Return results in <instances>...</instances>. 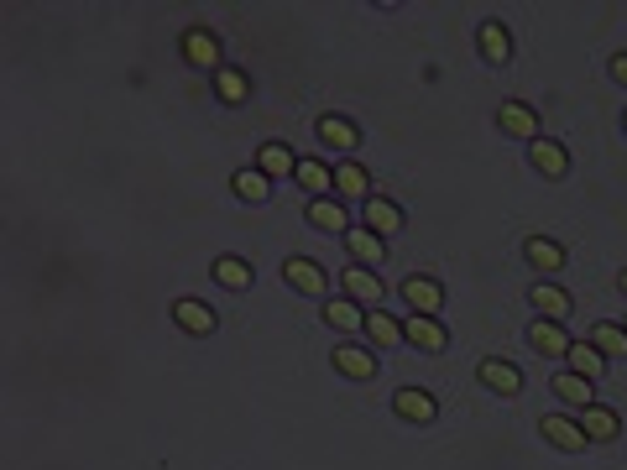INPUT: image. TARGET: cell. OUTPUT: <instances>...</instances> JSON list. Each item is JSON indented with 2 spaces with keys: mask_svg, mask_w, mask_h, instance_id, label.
<instances>
[{
  "mask_svg": "<svg viewBox=\"0 0 627 470\" xmlns=\"http://www.w3.org/2000/svg\"><path fill=\"white\" fill-rule=\"evenodd\" d=\"M528 303H533V309H539L544 319H554V324L570 314V293H565V288H554V282H539V288L528 293Z\"/></svg>",
  "mask_w": 627,
  "mask_h": 470,
  "instance_id": "cell-20",
  "label": "cell"
},
{
  "mask_svg": "<svg viewBox=\"0 0 627 470\" xmlns=\"http://www.w3.org/2000/svg\"><path fill=\"white\" fill-rule=\"evenodd\" d=\"M622 126H627V115H622Z\"/></svg>",
  "mask_w": 627,
  "mask_h": 470,
  "instance_id": "cell-35",
  "label": "cell"
},
{
  "mask_svg": "<svg viewBox=\"0 0 627 470\" xmlns=\"http://www.w3.org/2000/svg\"><path fill=\"white\" fill-rule=\"evenodd\" d=\"M314 136L324 141V147H335V152H356V147H361V131H356V121H345V115H319Z\"/></svg>",
  "mask_w": 627,
  "mask_h": 470,
  "instance_id": "cell-6",
  "label": "cell"
},
{
  "mask_svg": "<svg viewBox=\"0 0 627 470\" xmlns=\"http://www.w3.org/2000/svg\"><path fill=\"white\" fill-rule=\"evenodd\" d=\"M309 225L314 230H345V209H340V199H309Z\"/></svg>",
  "mask_w": 627,
  "mask_h": 470,
  "instance_id": "cell-27",
  "label": "cell"
},
{
  "mask_svg": "<svg viewBox=\"0 0 627 470\" xmlns=\"http://www.w3.org/2000/svg\"><path fill=\"white\" fill-rule=\"evenodd\" d=\"M476 376H481V387H492V392H502V397H518L523 392V371L513 366V361H481L476 366Z\"/></svg>",
  "mask_w": 627,
  "mask_h": 470,
  "instance_id": "cell-5",
  "label": "cell"
},
{
  "mask_svg": "<svg viewBox=\"0 0 627 470\" xmlns=\"http://www.w3.org/2000/svg\"><path fill=\"white\" fill-rule=\"evenodd\" d=\"M528 157H533V168H539L544 178H565L570 173V152L560 147V141H549V136L528 141Z\"/></svg>",
  "mask_w": 627,
  "mask_h": 470,
  "instance_id": "cell-9",
  "label": "cell"
},
{
  "mask_svg": "<svg viewBox=\"0 0 627 470\" xmlns=\"http://www.w3.org/2000/svg\"><path fill=\"white\" fill-rule=\"evenodd\" d=\"M340 282H345V293H351L356 303H371V309L382 303V277L371 272V267H361V262H356V267H345Z\"/></svg>",
  "mask_w": 627,
  "mask_h": 470,
  "instance_id": "cell-12",
  "label": "cell"
},
{
  "mask_svg": "<svg viewBox=\"0 0 627 470\" xmlns=\"http://www.w3.org/2000/svg\"><path fill=\"white\" fill-rule=\"evenodd\" d=\"M528 345L539 350V356H570V345H575V340H570L554 319H539V324L528 329Z\"/></svg>",
  "mask_w": 627,
  "mask_h": 470,
  "instance_id": "cell-14",
  "label": "cell"
},
{
  "mask_svg": "<svg viewBox=\"0 0 627 470\" xmlns=\"http://www.w3.org/2000/svg\"><path fill=\"white\" fill-rule=\"evenodd\" d=\"M335 371L366 382V376H377V356H371V350H361V345H335Z\"/></svg>",
  "mask_w": 627,
  "mask_h": 470,
  "instance_id": "cell-17",
  "label": "cell"
},
{
  "mask_svg": "<svg viewBox=\"0 0 627 470\" xmlns=\"http://www.w3.org/2000/svg\"><path fill=\"white\" fill-rule=\"evenodd\" d=\"M617 288H622V298H627V272H622V277H617Z\"/></svg>",
  "mask_w": 627,
  "mask_h": 470,
  "instance_id": "cell-34",
  "label": "cell"
},
{
  "mask_svg": "<svg viewBox=\"0 0 627 470\" xmlns=\"http://www.w3.org/2000/svg\"><path fill=\"white\" fill-rule=\"evenodd\" d=\"M236 194H241L246 204H267V199H272V178H267L262 168H241V173H236Z\"/></svg>",
  "mask_w": 627,
  "mask_h": 470,
  "instance_id": "cell-26",
  "label": "cell"
},
{
  "mask_svg": "<svg viewBox=\"0 0 627 470\" xmlns=\"http://www.w3.org/2000/svg\"><path fill=\"white\" fill-rule=\"evenodd\" d=\"M539 429H544V439L554 444V450H565V455H580L586 450V429H580L575 418H565V413H549V418H539Z\"/></svg>",
  "mask_w": 627,
  "mask_h": 470,
  "instance_id": "cell-1",
  "label": "cell"
},
{
  "mask_svg": "<svg viewBox=\"0 0 627 470\" xmlns=\"http://www.w3.org/2000/svg\"><path fill=\"white\" fill-rule=\"evenodd\" d=\"M523 256H528L539 272H560V267H565V246L549 241V235H533V241L523 246Z\"/></svg>",
  "mask_w": 627,
  "mask_h": 470,
  "instance_id": "cell-21",
  "label": "cell"
},
{
  "mask_svg": "<svg viewBox=\"0 0 627 470\" xmlns=\"http://www.w3.org/2000/svg\"><path fill=\"white\" fill-rule=\"evenodd\" d=\"M215 89H220L225 105H241L246 94H251V79L241 74V68H220V74H215Z\"/></svg>",
  "mask_w": 627,
  "mask_h": 470,
  "instance_id": "cell-31",
  "label": "cell"
},
{
  "mask_svg": "<svg viewBox=\"0 0 627 470\" xmlns=\"http://www.w3.org/2000/svg\"><path fill=\"white\" fill-rule=\"evenodd\" d=\"M283 277H288V288L309 293V298H319L324 288H330L324 267H319V262H309V256H288V262H283Z\"/></svg>",
  "mask_w": 627,
  "mask_h": 470,
  "instance_id": "cell-2",
  "label": "cell"
},
{
  "mask_svg": "<svg viewBox=\"0 0 627 470\" xmlns=\"http://www.w3.org/2000/svg\"><path fill=\"white\" fill-rule=\"evenodd\" d=\"M392 413L408 418V423H434V418H439V403H434L424 387H403L398 397H392Z\"/></svg>",
  "mask_w": 627,
  "mask_h": 470,
  "instance_id": "cell-8",
  "label": "cell"
},
{
  "mask_svg": "<svg viewBox=\"0 0 627 470\" xmlns=\"http://www.w3.org/2000/svg\"><path fill=\"white\" fill-rule=\"evenodd\" d=\"M570 371H580V376H591V382H596V376L607 371V356H601L591 340H580V345H570Z\"/></svg>",
  "mask_w": 627,
  "mask_h": 470,
  "instance_id": "cell-29",
  "label": "cell"
},
{
  "mask_svg": "<svg viewBox=\"0 0 627 470\" xmlns=\"http://www.w3.org/2000/svg\"><path fill=\"white\" fill-rule=\"evenodd\" d=\"M366 230H377L382 241H387V235H398L403 230V209L392 199H382V194H371L366 199Z\"/></svg>",
  "mask_w": 627,
  "mask_h": 470,
  "instance_id": "cell-11",
  "label": "cell"
},
{
  "mask_svg": "<svg viewBox=\"0 0 627 470\" xmlns=\"http://www.w3.org/2000/svg\"><path fill=\"white\" fill-rule=\"evenodd\" d=\"M366 335H371V345H403V324L382 309H366Z\"/></svg>",
  "mask_w": 627,
  "mask_h": 470,
  "instance_id": "cell-25",
  "label": "cell"
},
{
  "mask_svg": "<svg viewBox=\"0 0 627 470\" xmlns=\"http://www.w3.org/2000/svg\"><path fill=\"white\" fill-rule=\"evenodd\" d=\"M183 58H189L194 68H215L220 74V37L204 32V27H189L183 32Z\"/></svg>",
  "mask_w": 627,
  "mask_h": 470,
  "instance_id": "cell-4",
  "label": "cell"
},
{
  "mask_svg": "<svg viewBox=\"0 0 627 470\" xmlns=\"http://www.w3.org/2000/svg\"><path fill=\"white\" fill-rule=\"evenodd\" d=\"M403 298L413 303V314H439V303H445V288H439L434 277H424V272H413L408 282H403Z\"/></svg>",
  "mask_w": 627,
  "mask_h": 470,
  "instance_id": "cell-7",
  "label": "cell"
},
{
  "mask_svg": "<svg viewBox=\"0 0 627 470\" xmlns=\"http://www.w3.org/2000/svg\"><path fill=\"white\" fill-rule=\"evenodd\" d=\"M257 168H262L267 178H293V173H298V157L283 147V141H267L262 157H257Z\"/></svg>",
  "mask_w": 627,
  "mask_h": 470,
  "instance_id": "cell-24",
  "label": "cell"
},
{
  "mask_svg": "<svg viewBox=\"0 0 627 470\" xmlns=\"http://www.w3.org/2000/svg\"><path fill=\"white\" fill-rule=\"evenodd\" d=\"M173 319H178L183 335H215V324H220V314L209 309V303H199V298H178Z\"/></svg>",
  "mask_w": 627,
  "mask_h": 470,
  "instance_id": "cell-3",
  "label": "cell"
},
{
  "mask_svg": "<svg viewBox=\"0 0 627 470\" xmlns=\"http://www.w3.org/2000/svg\"><path fill=\"white\" fill-rule=\"evenodd\" d=\"M580 429H586V439L591 444H612L617 439V429H622V418L612 413V408H580Z\"/></svg>",
  "mask_w": 627,
  "mask_h": 470,
  "instance_id": "cell-15",
  "label": "cell"
},
{
  "mask_svg": "<svg viewBox=\"0 0 627 470\" xmlns=\"http://www.w3.org/2000/svg\"><path fill=\"white\" fill-rule=\"evenodd\" d=\"M293 178L304 183L314 199H330V194H335V173L324 168V162H314V157H304V162H298V173H293Z\"/></svg>",
  "mask_w": 627,
  "mask_h": 470,
  "instance_id": "cell-22",
  "label": "cell"
},
{
  "mask_svg": "<svg viewBox=\"0 0 627 470\" xmlns=\"http://www.w3.org/2000/svg\"><path fill=\"white\" fill-rule=\"evenodd\" d=\"M549 387L560 392V403H570V408H591V392H596L591 376H580V371H560Z\"/></svg>",
  "mask_w": 627,
  "mask_h": 470,
  "instance_id": "cell-19",
  "label": "cell"
},
{
  "mask_svg": "<svg viewBox=\"0 0 627 470\" xmlns=\"http://www.w3.org/2000/svg\"><path fill=\"white\" fill-rule=\"evenodd\" d=\"M497 126H502L507 136H528V141H539V115H533L523 100H507V105L497 110Z\"/></svg>",
  "mask_w": 627,
  "mask_h": 470,
  "instance_id": "cell-13",
  "label": "cell"
},
{
  "mask_svg": "<svg viewBox=\"0 0 627 470\" xmlns=\"http://www.w3.org/2000/svg\"><path fill=\"white\" fill-rule=\"evenodd\" d=\"M476 42H481V58L486 63H507V58H513V37H507L502 21H481Z\"/></svg>",
  "mask_w": 627,
  "mask_h": 470,
  "instance_id": "cell-16",
  "label": "cell"
},
{
  "mask_svg": "<svg viewBox=\"0 0 627 470\" xmlns=\"http://www.w3.org/2000/svg\"><path fill=\"white\" fill-rule=\"evenodd\" d=\"M251 277H257V272H251L246 256H220V262H215V282H220V288H230V293L251 288Z\"/></svg>",
  "mask_w": 627,
  "mask_h": 470,
  "instance_id": "cell-23",
  "label": "cell"
},
{
  "mask_svg": "<svg viewBox=\"0 0 627 470\" xmlns=\"http://www.w3.org/2000/svg\"><path fill=\"white\" fill-rule=\"evenodd\" d=\"M345 246H351V256L356 262H382V235L377 230H345Z\"/></svg>",
  "mask_w": 627,
  "mask_h": 470,
  "instance_id": "cell-30",
  "label": "cell"
},
{
  "mask_svg": "<svg viewBox=\"0 0 627 470\" xmlns=\"http://www.w3.org/2000/svg\"><path fill=\"white\" fill-rule=\"evenodd\" d=\"M612 79H617V84H627V53H617V58H612Z\"/></svg>",
  "mask_w": 627,
  "mask_h": 470,
  "instance_id": "cell-33",
  "label": "cell"
},
{
  "mask_svg": "<svg viewBox=\"0 0 627 470\" xmlns=\"http://www.w3.org/2000/svg\"><path fill=\"white\" fill-rule=\"evenodd\" d=\"M324 324H330V329H361L366 314H361L356 298H340V303H324Z\"/></svg>",
  "mask_w": 627,
  "mask_h": 470,
  "instance_id": "cell-28",
  "label": "cell"
},
{
  "mask_svg": "<svg viewBox=\"0 0 627 470\" xmlns=\"http://www.w3.org/2000/svg\"><path fill=\"white\" fill-rule=\"evenodd\" d=\"M335 194L340 199H371V173L361 162H340L335 168Z\"/></svg>",
  "mask_w": 627,
  "mask_h": 470,
  "instance_id": "cell-18",
  "label": "cell"
},
{
  "mask_svg": "<svg viewBox=\"0 0 627 470\" xmlns=\"http://www.w3.org/2000/svg\"><path fill=\"white\" fill-rule=\"evenodd\" d=\"M591 345L601 350V356H627V329L622 324H596L591 329Z\"/></svg>",
  "mask_w": 627,
  "mask_h": 470,
  "instance_id": "cell-32",
  "label": "cell"
},
{
  "mask_svg": "<svg viewBox=\"0 0 627 470\" xmlns=\"http://www.w3.org/2000/svg\"><path fill=\"white\" fill-rule=\"evenodd\" d=\"M403 340H408V345H418V350H445V345H450L445 324L429 319V314H413V319L403 324Z\"/></svg>",
  "mask_w": 627,
  "mask_h": 470,
  "instance_id": "cell-10",
  "label": "cell"
}]
</instances>
